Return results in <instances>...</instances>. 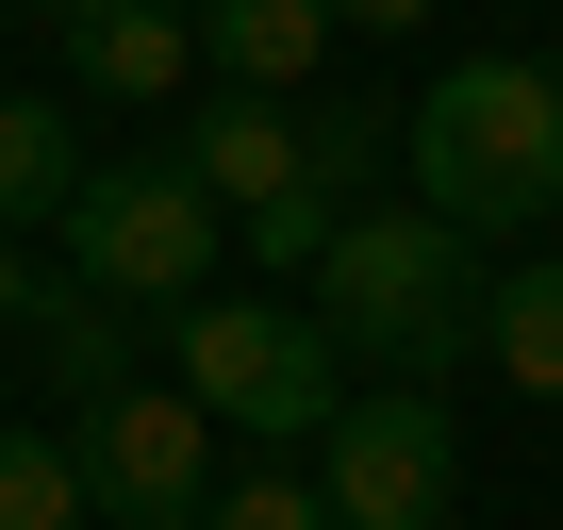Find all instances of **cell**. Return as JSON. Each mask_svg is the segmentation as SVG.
I'll use <instances>...</instances> for the list:
<instances>
[{
    "instance_id": "cell-1",
    "label": "cell",
    "mask_w": 563,
    "mask_h": 530,
    "mask_svg": "<svg viewBox=\"0 0 563 530\" xmlns=\"http://www.w3.org/2000/svg\"><path fill=\"white\" fill-rule=\"evenodd\" d=\"M481 232H448L431 199H382V216H349L332 249H316V332L332 349H365L382 382H448L464 349H481Z\"/></svg>"
},
{
    "instance_id": "cell-2",
    "label": "cell",
    "mask_w": 563,
    "mask_h": 530,
    "mask_svg": "<svg viewBox=\"0 0 563 530\" xmlns=\"http://www.w3.org/2000/svg\"><path fill=\"white\" fill-rule=\"evenodd\" d=\"M415 199L448 216V232H547L563 216V67H530V51H481V67H448L431 100H415Z\"/></svg>"
},
{
    "instance_id": "cell-3",
    "label": "cell",
    "mask_w": 563,
    "mask_h": 530,
    "mask_svg": "<svg viewBox=\"0 0 563 530\" xmlns=\"http://www.w3.org/2000/svg\"><path fill=\"white\" fill-rule=\"evenodd\" d=\"M166 349H183V398L216 415V431H265V448H316L332 415H349V349L316 332V299H183L166 316Z\"/></svg>"
},
{
    "instance_id": "cell-4",
    "label": "cell",
    "mask_w": 563,
    "mask_h": 530,
    "mask_svg": "<svg viewBox=\"0 0 563 530\" xmlns=\"http://www.w3.org/2000/svg\"><path fill=\"white\" fill-rule=\"evenodd\" d=\"M67 232V265L100 299H133V316H183L199 283H216V249H232V216L199 199V166L183 150H133V166H84V199L51 216Z\"/></svg>"
},
{
    "instance_id": "cell-5",
    "label": "cell",
    "mask_w": 563,
    "mask_h": 530,
    "mask_svg": "<svg viewBox=\"0 0 563 530\" xmlns=\"http://www.w3.org/2000/svg\"><path fill=\"white\" fill-rule=\"evenodd\" d=\"M67 464H84V497H100V530H183L199 497H216V415L183 398V382H117V398H84V431H67Z\"/></svg>"
},
{
    "instance_id": "cell-6",
    "label": "cell",
    "mask_w": 563,
    "mask_h": 530,
    "mask_svg": "<svg viewBox=\"0 0 563 530\" xmlns=\"http://www.w3.org/2000/svg\"><path fill=\"white\" fill-rule=\"evenodd\" d=\"M316 497H332V530H431V514L464 497V431L431 415V382L349 398V415L316 431Z\"/></svg>"
},
{
    "instance_id": "cell-7",
    "label": "cell",
    "mask_w": 563,
    "mask_h": 530,
    "mask_svg": "<svg viewBox=\"0 0 563 530\" xmlns=\"http://www.w3.org/2000/svg\"><path fill=\"white\" fill-rule=\"evenodd\" d=\"M51 18V51L100 84V100H166L183 67H199V0H34Z\"/></svg>"
},
{
    "instance_id": "cell-8",
    "label": "cell",
    "mask_w": 563,
    "mask_h": 530,
    "mask_svg": "<svg viewBox=\"0 0 563 530\" xmlns=\"http://www.w3.org/2000/svg\"><path fill=\"white\" fill-rule=\"evenodd\" d=\"M183 166H199V199H216V216H265V199H299V183H316V166H299V117L249 100V84L183 133Z\"/></svg>"
},
{
    "instance_id": "cell-9",
    "label": "cell",
    "mask_w": 563,
    "mask_h": 530,
    "mask_svg": "<svg viewBox=\"0 0 563 530\" xmlns=\"http://www.w3.org/2000/svg\"><path fill=\"white\" fill-rule=\"evenodd\" d=\"M316 51H332V0H199V67L249 100H299Z\"/></svg>"
},
{
    "instance_id": "cell-10",
    "label": "cell",
    "mask_w": 563,
    "mask_h": 530,
    "mask_svg": "<svg viewBox=\"0 0 563 530\" xmlns=\"http://www.w3.org/2000/svg\"><path fill=\"white\" fill-rule=\"evenodd\" d=\"M481 349H497V365L563 415V249H547V265H497V283H481Z\"/></svg>"
},
{
    "instance_id": "cell-11",
    "label": "cell",
    "mask_w": 563,
    "mask_h": 530,
    "mask_svg": "<svg viewBox=\"0 0 563 530\" xmlns=\"http://www.w3.org/2000/svg\"><path fill=\"white\" fill-rule=\"evenodd\" d=\"M34 332H51V398H67V415L133 382V299H100V283H67V299H51V283H34Z\"/></svg>"
},
{
    "instance_id": "cell-12",
    "label": "cell",
    "mask_w": 563,
    "mask_h": 530,
    "mask_svg": "<svg viewBox=\"0 0 563 530\" xmlns=\"http://www.w3.org/2000/svg\"><path fill=\"white\" fill-rule=\"evenodd\" d=\"M84 199V133L51 117V100H0V232H34V216H67Z\"/></svg>"
},
{
    "instance_id": "cell-13",
    "label": "cell",
    "mask_w": 563,
    "mask_h": 530,
    "mask_svg": "<svg viewBox=\"0 0 563 530\" xmlns=\"http://www.w3.org/2000/svg\"><path fill=\"white\" fill-rule=\"evenodd\" d=\"M0 530H100V497H84L67 431H18V415H0Z\"/></svg>"
},
{
    "instance_id": "cell-14",
    "label": "cell",
    "mask_w": 563,
    "mask_h": 530,
    "mask_svg": "<svg viewBox=\"0 0 563 530\" xmlns=\"http://www.w3.org/2000/svg\"><path fill=\"white\" fill-rule=\"evenodd\" d=\"M299 166H316V183L365 216V183L398 166V117H382V100H299Z\"/></svg>"
},
{
    "instance_id": "cell-15",
    "label": "cell",
    "mask_w": 563,
    "mask_h": 530,
    "mask_svg": "<svg viewBox=\"0 0 563 530\" xmlns=\"http://www.w3.org/2000/svg\"><path fill=\"white\" fill-rule=\"evenodd\" d=\"M332 232H349V199L299 183V199H265V216H249V265H265V283H316V249H332Z\"/></svg>"
},
{
    "instance_id": "cell-16",
    "label": "cell",
    "mask_w": 563,
    "mask_h": 530,
    "mask_svg": "<svg viewBox=\"0 0 563 530\" xmlns=\"http://www.w3.org/2000/svg\"><path fill=\"white\" fill-rule=\"evenodd\" d=\"M183 530H332V497H316V481H282V464H265V481H216V497H199Z\"/></svg>"
},
{
    "instance_id": "cell-17",
    "label": "cell",
    "mask_w": 563,
    "mask_h": 530,
    "mask_svg": "<svg viewBox=\"0 0 563 530\" xmlns=\"http://www.w3.org/2000/svg\"><path fill=\"white\" fill-rule=\"evenodd\" d=\"M431 0H332V34H415Z\"/></svg>"
},
{
    "instance_id": "cell-18",
    "label": "cell",
    "mask_w": 563,
    "mask_h": 530,
    "mask_svg": "<svg viewBox=\"0 0 563 530\" xmlns=\"http://www.w3.org/2000/svg\"><path fill=\"white\" fill-rule=\"evenodd\" d=\"M18 316H34V283H18V232H0V332H18Z\"/></svg>"
},
{
    "instance_id": "cell-19",
    "label": "cell",
    "mask_w": 563,
    "mask_h": 530,
    "mask_svg": "<svg viewBox=\"0 0 563 530\" xmlns=\"http://www.w3.org/2000/svg\"><path fill=\"white\" fill-rule=\"evenodd\" d=\"M431 530H464V514H431Z\"/></svg>"
},
{
    "instance_id": "cell-20",
    "label": "cell",
    "mask_w": 563,
    "mask_h": 530,
    "mask_svg": "<svg viewBox=\"0 0 563 530\" xmlns=\"http://www.w3.org/2000/svg\"><path fill=\"white\" fill-rule=\"evenodd\" d=\"M547 67H563V34H547Z\"/></svg>"
}]
</instances>
